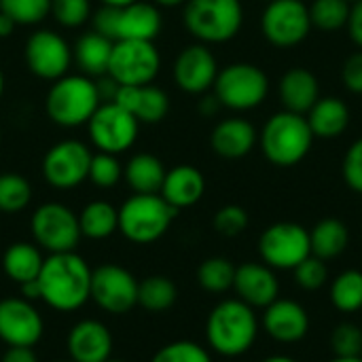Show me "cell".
<instances>
[{
  "instance_id": "cell-44",
  "label": "cell",
  "mask_w": 362,
  "mask_h": 362,
  "mask_svg": "<svg viewBox=\"0 0 362 362\" xmlns=\"http://www.w3.org/2000/svg\"><path fill=\"white\" fill-rule=\"evenodd\" d=\"M341 174L346 185L362 195V138H358L346 153L341 163Z\"/></svg>"
},
{
  "instance_id": "cell-19",
  "label": "cell",
  "mask_w": 362,
  "mask_h": 362,
  "mask_svg": "<svg viewBox=\"0 0 362 362\" xmlns=\"http://www.w3.org/2000/svg\"><path fill=\"white\" fill-rule=\"evenodd\" d=\"M263 329L278 344H299L310 333V314L299 301L278 297L265 308Z\"/></svg>"
},
{
  "instance_id": "cell-54",
  "label": "cell",
  "mask_w": 362,
  "mask_h": 362,
  "mask_svg": "<svg viewBox=\"0 0 362 362\" xmlns=\"http://www.w3.org/2000/svg\"><path fill=\"white\" fill-rule=\"evenodd\" d=\"M2 93H4V74L0 70V98H2Z\"/></svg>"
},
{
  "instance_id": "cell-12",
  "label": "cell",
  "mask_w": 362,
  "mask_h": 362,
  "mask_svg": "<svg viewBox=\"0 0 362 362\" xmlns=\"http://www.w3.org/2000/svg\"><path fill=\"white\" fill-rule=\"evenodd\" d=\"M261 30L274 47H297L312 30L310 6H305L303 0H272L263 11Z\"/></svg>"
},
{
  "instance_id": "cell-60",
  "label": "cell",
  "mask_w": 362,
  "mask_h": 362,
  "mask_svg": "<svg viewBox=\"0 0 362 362\" xmlns=\"http://www.w3.org/2000/svg\"><path fill=\"white\" fill-rule=\"evenodd\" d=\"M361 356H362V354H361Z\"/></svg>"
},
{
  "instance_id": "cell-33",
  "label": "cell",
  "mask_w": 362,
  "mask_h": 362,
  "mask_svg": "<svg viewBox=\"0 0 362 362\" xmlns=\"http://www.w3.org/2000/svg\"><path fill=\"white\" fill-rule=\"evenodd\" d=\"M331 301L344 314H354L362 310V272L346 269L331 284Z\"/></svg>"
},
{
  "instance_id": "cell-28",
  "label": "cell",
  "mask_w": 362,
  "mask_h": 362,
  "mask_svg": "<svg viewBox=\"0 0 362 362\" xmlns=\"http://www.w3.org/2000/svg\"><path fill=\"white\" fill-rule=\"evenodd\" d=\"M42 261L45 259H42L38 246H34L30 242H15L4 250L2 269L8 280H13L15 284L21 286L25 282H32L38 278Z\"/></svg>"
},
{
  "instance_id": "cell-48",
  "label": "cell",
  "mask_w": 362,
  "mask_h": 362,
  "mask_svg": "<svg viewBox=\"0 0 362 362\" xmlns=\"http://www.w3.org/2000/svg\"><path fill=\"white\" fill-rule=\"evenodd\" d=\"M218 108H221V102H218V98H216L214 93L204 95V100L199 102V112H202V115H206V117L216 115V112H218Z\"/></svg>"
},
{
  "instance_id": "cell-52",
  "label": "cell",
  "mask_w": 362,
  "mask_h": 362,
  "mask_svg": "<svg viewBox=\"0 0 362 362\" xmlns=\"http://www.w3.org/2000/svg\"><path fill=\"white\" fill-rule=\"evenodd\" d=\"M329 362H362V356H335Z\"/></svg>"
},
{
  "instance_id": "cell-10",
  "label": "cell",
  "mask_w": 362,
  "mask_h": 362,
  "mask_svg": "<svg viewBox=\"0 0 362 362\" xmlns=\"http://www.w3.org/2000/svg\"><path fill=\"white\" fill-rule=\"evenodd\" d=\"M30 231L36 246L45 248L49 255L72 252L81 242L78 216L64 204H42L34 210L30 221Z\"/></svg>"
},
{
  "instance_id": "cell-9",
  "label": "cell",
  "mask_w": 362,
  "mask_h": 362,
  "mask_svg": "<svg viewBox=\"0 0 362 362\" xmlns=\"http://www.w3.org/2000/svg\"><path fill=\"white\" fill-rule=\"evenodd\" d=\"M259 255L272 269L293 272L312 255L310 231L291 221L274 223L259 238Z\"/></svg>"
},
{
  "instance_id": "cell-4",
  "label": "cell",
  "mask_w": 362,
  "mask_h": 362,
  "mask_svg": "<svg viewBox=\"0 0 362 362\" xmlns=\"http://www.w3.org/2000/svg\"><path fill=\"white\" fill-rule=\"evenodd\" d=\"M100 104L102 98L98 83L85 74H64L53 81L45 100L49 119L62 127H78L89 123Z\"/></svg>"
},
{
  "instance_id": "cell-53",
  "label": "cell",
  "mask_w": 362,
  "mask_h": 362,
  "mask_svg": "<svg viewBox=\"0 0 362 362\" xmlns=\"http://www.w3.org/2000/svg\"><path fill=\"white\" fill-rule=\"evenodd\" d=\"M157 4H161V6H178V4H182L185 0H155Z\"/></svg>"
},
{
  "instance_id": "cell-22",
  "label": "cell",
  "mask_w": 362,
  "mask_h": 362,
  "mask_svg": "<svg viewBox=\"0 0 362 362\" xmlns=\"http://www.w3.org/2000/svg\"><path fill=\"white\" fill-rule=\"evenodd\" d=\"M72 362H104L112 354V335L100 320L76 322L66 339Z\"/></svg>"
},
{
  "instance_id": "cell-17",
  "label": "cell",
  "mask_w": 362,
  "mask_h": 362,
  "mask_svg": "<svg viewBox=\"0 0 362 362\" xmlns=\"http://www.w3.org/2000/svg\"><path fill=\"white\" fill-rule=\"evenodd\" d=\"M25 64L32 74L45 81H57L68 72L72 62V49L64 36L51 30H38L25 40Z\"/></svg>"
},
{
  "instance_id": "cell-46",
  "label": "cell",
  "mask_w": 362,
  "mask_h": 362,
  "mask_svg": "<svg viewBox=\"0 0 362 362\" xmlns=\"http://www.w3.org/2000/svg\"><path fill=\"white\" fill-rule=\"evenodd\" d=\"M348 32L354 45L362 49V0L350 4V17H348Z\"/></svg>"
},
{
  "instance_id": "cell-16",
  "label": "cell",
  "mask_w": 362,
  "mask_h": 362,
  "mask_svg": "<svg viewBox=\"0 0 362 362\" xmlns=\"http://www.w3.org/2000/svg\"><path fill=\"white\" fill-rule=\"evenodd\" d=\"M45 333L40 312L23 297L0 301V339L8 348H34Z\"/></svg>"
},
{
  "instance_id": "cell-3",
  "label": "cell",
  "mask_w": 362,
  "mask_h": 362,
  "mask_svg": "<svg viewBox=\"0 0 362 362\" xmlns=\"http://www.w3.org/2000/svg\"><path fill=\"white\" fill-rule=\"evenodd\" d=\"M314 144V132L305 115L280 110L267 119L261 132V148L269 163L293 168L301 163Z\"/></svg>"
},
{
  "instance_id": "cell-14",
  "label": "cell",
  "mask_w": 362,
  "mask_h": 362,
  "mask_svg": "<svg viewBox=\"0 0 362 362\" xmlns=\"http://www.w3.org/2000/svg\"><path fill=\"white\" fill-rule=\"evenodd\" d=\"M87 127L91 142L100 148V153L119 155L136 142L140 123L119 104L102 102L91 115Z\"/></svg>"
},
{
  "instance_id": "cell-45",
  "label": "cell",
  "mask_w": 362,
  "mask_h": 362,
  "mask_svg": "<svg viewBox=\"0 0 362 362\" xmlns=\"http://www.w3.org/2000/svg\"><path fill=\"white\" fill-rule=\"evenodd\" d=\"M341 81L348 91L362 95V49L352 53L341 66Z\"/></svg>"
},
{
  "instance_id": "cell-37",
  "label": "cell",
  "mask_w": 362,
  "mask_h": 362,
  "mask_svg": "<svg viewBox=\"0 0 362 362\" xmlns=\"http://www.w3.org/2000/svg\"><path fill=\"white\" fill-rule=\"evenodd\" d=\"M0 11L17 25H34L51 13V0H0Z\"/></svg>"
},
{
  "instance_id": "cell-30",
  "label": "cell",
  "mask_w": 362,
  "mask_h": 362,
  "mask_svg": "<svg viewBox=\"0 0 362 362\" xmlns=\"http://www.w3.org/2000/svg\"><path fill=\"white\" fill-rule=\"evenodd\" d=\"M310 242L314 257L322 261H333L339 255H344L350 244L348 225L339 218H322L310 231Z\"/></svg>"
},
{
  "instance_id": "cell-59",
  "label": "cell",
  "mask_w": 362,
  "mask_h": 362,
  "mask_svg": "<svg viewBox=\"0 0 362 362\" xmlns=\"http://www.w3.org/2000/svg\"><path fill=\"white\" fill-rule=\"evenodd\" d=\"M0 138H2V134H0Z\"/></svg>"
},
{
  "instance_id": "cell-26",
  "label": "cell",
  "mask_w": 362,
  "mask_h": 362,
  "mask_svg": "<svg viewBox=\"0 0 362 362\" xmlns=\"http://www.w3.org/2000/svg\"><path fill=\"white\" fill-rule=\"evenodd\" d=\"M305 117L314 132V138H320V140L339 138L350 125V108L341 98H335V95L320 98Z\"/></svg>"
},
{
  "instance_id": "cell-18",
  "label": "cell",
  "mask_w": 362,
  "mask_h": 362,
  "mask_svg": "<svg viewBox=\"0 0 362 362\" xmlns=\"http://www.w3.org/2000/svg\"><path fill=\"white\" fill-rule=\"evenodd\" d=\"M218 76V64L214 53L204 45L185 47L174 62V81L176 85L193 95H202L214 87Z\"/></svg>"
},
{
  "instance_id": "cell-47",
  "label": "cell",
  "mask_w": 362,
  "mask_h": 362,
  "mask_svg": "<svg viewBox=\"0 0 362 362\" xmlns=\"http://www.w3.org/2000/svg\"><path fill=\"white\" fill-rule=\"evenodd\" d=\"M2 362H38V356L32 348H8L2 356Z\"/></svg>"
},
{
  "instance_id": "cell-35",
  "label": "cell",
  "mask_w": 362,
  "mask_h": 362,
  "mask_svg": "<svg viewBox=\"0 0 362 362\" xmlns=\"http://www.w3.org/2000/svg\"><path fill=\"white\" fill-rule=\"evenodd\" d=\"M350 2L348 0H314L310 6L312 25L322 32H337L348 25Z\"/></svg>"
},
{
  "instance_id": "cell-40",
  "label": "cell",
  "mask_w": 362,
  "mask_h": 362,
  "mask_svg": "<svg viewBox=\"0 0 362 362\" xmlns=\"http://www.w3.org/2000/svg\"><path fill=\"white\" fill-rule=\"evenodd\" d=\"M295 282L303 288V291H320L327 282H329V267L327 261L310 255L303 263H299L295 269Z\"/></svg>"
},
{
  "instance_id": "cell-15",
  "label": "cell",
  "mask_w": 362,
  "mask_h": 362,
  "mask_svg": "<svg viewBox=\"0 0 362 362\" xmlns=\"http://www.w3.org/2000/svg\"><path fill=\"white\" fill-rule=\"evenodd\" d=\"M89 163L91 151L83 142L64 140L47 151L42 159V176L51 187L68 191L87 180Z\"/></svg>"
},
{
  "instance_id": "cell-8",
  "label": "cell",
  "mask_w": 362,
  "mask_h": 362,
  "mask_svg": "<svg viewBox=\"0 0 362 362\" xmlns=\"http://www.w3.org/2000/svg\"><path fill=\"white\" fill-rule=\"evenodd\" d=\"M212 89L221 106L242 112L252 110L265 102L269 93V78L259 66L235 62L218 70Z\"/></svg>"
},
{
  "instance_id": "cell-36",
  "label": "cell",
  "mask_w": 362,
  "mask_h": 362,
  "mask_svg": "<svg viewBox=\"0 0 362 362\" xmlns=\"http://www.w3.org/2000/svg\"><path fill=\"white\" fill-rule=\"evenodd\" d=\"M32 187L21 174H2L0 176V212L15 214L30 206Z\"/></svg>"
},
{
  "instance_id": "cell-31",
  "label": "cell",
  "mask_w": 362,
  "mask_h": 362,
  "mask_svg": "<svg viewBox=\"0 0 362 362\" xmlns=\"http://www.w3.org/2000/svg\"><path fill=\"white\" fill-rule=\"evenodd\" d=\"M81 235L89 240H106L119 229V210L102 199L87 204L78 214Z\"/></svg>"
},
{
  "instance_id": "cell-25",
  "label": "cell",
  "mask_w": 362,
  "mask_h": 362,
  "mask_svg": "<svg viewBox=\"0 0 362 362\" xmlns=\"http://www.w3.org/2000/svg\"><path fill=\"white\" fill-rule=\"evenodd\" d=\"M257 129L246 119H225L221 121L210 136L214 153L223 159H242L257 144Z\"/></svg>"
},
{
  "instance_id": "cell-55",
  "label": "cell",
  "mask_w": 362,
  "mask_h": 362,
  "mask_svg": "<svg viewBox=\"0 0 362 362\" xmlns=\"http://www.w3.org/2000/svg\"><path fill=\"white\" fill-rule=\"evenodd\" d=\"M104 362H127V361H117V358H108V361Z\"/></svg>"
},
{
  "instance_id": "cell-42",
  "label": "cell",
  "mask_w": 362,
  "mask_h": 362,
  "mask_svg": "<svg viewBox=\"0 0 362 362\" xmlns=\"http://www.w3.org/2000/svg\"><path fill=\"white\" fill-rule=\"evenodd\" d=\"M51 13L64 28H78L89 19V0H51Z\"/></svg>"
},
{
  "instance_id": "cell-49",
  "label": "cell",
  "mask_w": 362,
  "mask_h": 362,
  "mask_svg": "<svg viewBox=\"0 0 362 362\" xmlns=\"http://www.w3.org/2000/svg\"><path fill=\"white\" fill-rule=\"evenodd\" d=\"M15 25H17V23H15L6 13L0 11V38H8V36L13 34Z\"/></svg>"
},
{
  "instance_id": "cell-27",
  "label": "cell",
  "mask_w": 362,
  "mask_h": 362,
  "mask_svg": "<svg viewBox=\"0 0 362 362\" xmlns=\"http://www.w3.org/2000/svg\"><path fill=\"white\" fill-rule=\"evenodd\" d=\"M112 45L115 42L108 40L106 36L98 32H87L76 40L72 57L85 76H104L108 72Z\"/></svg>"
},
{
  "instance_id": "cell-5",
  "label": "cell",
  "mask_w": 362,
  "mask_h": 362,
  "mask_svg": "<svg viewBox=\"0 0 362 362\" xmlns=\"http://www.w3.org/2000/svg\"><path fill=\"white\" fill-rule=\"evenodd\" d=\"M176 214L159 193H134L119 208V231L134 244H153L165 235Z\"/></svg>"
},
{
  "instance_id": "cell-56",
  "label": "cell",
  "mask_w": 362,
  "mask_h": 362,
  "mask_svg": "<svg viewBox=\"0 0 362 362\" xmlns=\"http://www.w3.org/2000/svg\"><path fill=\"white\" fill-rule=\"evenodd\" d=\"M55 362H72V361H55Z\"/></svg>"
},
{
  "instance_id": "cell-24",
  "label": "cell",
  "mask_w": 362,
  "mask_h": 362,
  "mask_svg": "<svg viewBox=\"0 0 362 362\" xmlns=\"http://www.w3.org/2000/svg\"><path fill=\"white\" fill-rule=\"evenodd\" d=\"M280 100L284 110L308 115L310 108L320 100V83L318 76L308 68H291L280 78Z\"/></svg>"
},
{
  "instance_id": "cell-13",
  "label": "cell",
  "mask_w": 362,
  "mask_h": 362,
  "mask_svg": "<svg viewBox=\"0 0 362 362\" xmlns=\"http://www.w3.org/2000/svg\"><path fill=\"white\" fill-rule=\"evenodd\" d=\"M89 299L112 316H123L138 305V280L121 265H100L91 269Z\"/></svg>"
},
{
  "instance_id": "cell-43",
  "label": "cell",
  "mask_w": 362,
  "mask_h": 362,
  "mask_svg": "<svg viewBox=\"0 0 362 362\" xmlns=\"http://www.w3.org/2000/svg\"><path fill=\"white\" fill-rule=\"evenodd\" d=\"M246 227H248V212L242 206L229 204V206H223L214 214V229H216V233H221L225 238H235V235L244 233Z\"/></svg>"
},
{
  "instance_id": "cell-38",
  "label": "cell",
  "mask_w": 362,
  "mask_h": 362,
  "mask_svg": "<svg viewBox=\"0 0 362 362\" xmlns=\"http://www.w3.org/2000/svg\"><path fill=\"white\" fill-rule=\"evenodd\" d=\"M151 362H212V356L204 346L180 339L159 348Z\"/></svg>"
},
{
  "instance_id": "cell-51",
  "label": "cell",
  "mask_w": 362,
  "mask_h": 362,
  "mask_svg": "<svg viewBox=\"0 0 362 362\" xmlns=\"http://www.w3.org/2000/svg\"><path fill=\"white\" fill-rule=\"evenodd\" d=\"M132 2H136V0H102V4H106V6H127Z\"/></svg>"
},
{
  "instance_id": "cell-2",
  "label": "cell",
  "mask_w": 362,
  "mask_h": 362,
  "mask_svg": "<svg viewBox=\"0 0 362 362\" xmlns=\"http://www.w3.org/2000/svg\"><path fill=\"white\" fill-rule=\"evenodd\" d=\"M259 337V318L255 308L240 299H225L212 308L206 320L208 346L227 358L246 354Z\"/></svg>"
},
{
  "instance_id": "cell-41",
  "label": "cell",
  "mask_w": 362,
  "mask_h": 362,
  "mask_svg": "<svg viewBox=\"0 0 362 362\" xmlns=\"http://www.w3.org/2000/svg\"><path fill=\"white\" fill-rule=\"evenodd\" d=\"M331 350L335 356H361L362 329L354 322H341L331 333Z\"/></svg>"
},
{
  "instance_id": "cell-50",
  "label": "cell",
  "mask_w": 362,
  "mask_h": 362,
  "mask_svg": "<svg viewBox=\"0 0 362 362\" xmlns=\"http://www.w3.org/2000/svg\"><path fill=\"white\" fill-rule=\"evenodd\" d=\"M261 362H299L295 361L293 356H286V354H274V356H267L265 361Z\"/></svg>"
},
{
  "instance_id": "cell-32",
  "label": "cell",
  "mask_w": 362,
  "mask_h": 362,
  "mask_svg": "<svg viewBox=\"0 0 362 362\" xmlns=\"http://www.w3.org/2000/svg\"><path fill=\"white\" fill-rule=\"evenodd\" d=\"M178 299L176 284L165 276H148L138 282V305L151 314L168 312Z\"/></svg>"
},
{
  "instance_id": "cell-11",
  "label": "cell",
  "mask_w": 362,
  "mask_h": 362,
  "mask_svg": "<svg viewBox=\"0 0 362 362\" xmlns=\"http://www.w3.org/2000/svg\"><path fill=\"white\" fill-rule=\"evenodd\" d=\"M159 70L161 55L151 40H117L106 74L119 85H151Z\"/></svg>"
},
{
  "instance_id": "cell-57",
  "label": "cell",
  "mask_w": 362,
  "mask_h": 362,
  "mask_svg": "<svg viewBox=\"0 0 362 362\" xmlns=\"http://www.w3.org/2000/svg\"><path fill=\"white\" fill-rule=\"evenodd\" d=\"M348 2H350V4H352V2H356V0H348Z\"/></svg>"
},
{
  "instance_id": "cell-39",
  "label": "cell",
  "mask_w": 362,
  "mask_h": 362,
  "mask_svg": "<svg viewBox=\"0 0 362 362\" xmlns=\"http://www.w3.org/2000/svg\"><path fill=\"white\" fill-rule=\"evenodd\" d=\"M123 176V168L119 163V159L110 153H98L91 155V163H89V180L98 187V189H112Z\"/></svg>"
},
{
  "instance_id": "cell-29",
  "label": "cell",
  "mask_w": 362,
  "mask_h": 362,
  "mask_svg": "<svg viewBox=\"0 0 362 362\" xmlns=\"http://www.w3.org/2000/svg\"><path fill=\"white\" fill-rule=\"evenodd\" d=\"M165 172L168 170L163 168L161 159H157L155 155H148V153L134 155L127 161V165L123 168V176H125V182L129 185V189L134 193H144V195L161 191Z\"/></svg>"
},
{
  "instance_id": "cell-1",
  "label": "cell",
  "mask_w": 362,
  "mask_h": 362,
  "mask_svg": "<svg viewBox=\"0 0 362 362\" xmlns=\"http://www.w3.org/2000/svg\"><path fill=\"white\" fill-rule=\"evenodd\" d=\"M40 301L55 312H76L89 301L91 269L83 257L72 252H55L42 261L36 278Z\"/></svg>"
},
{
  "instance_id": "cell-34",
  "label": "cell",
  "mask_w": 362,
  "mask_h": 362,
  "mask_svg": "<svg viewBox=\"0 0 362 362\" xmlns=\"http://www.w3.org/2000/svg\"><path fill=\"white\" fill-rule=\"evenodd\" d=\"M233 278H235V267L225 257H210L197 269L199 286L214 295H221L233 288Z\"/></svg>"
},
{
  "instance_id": "cell-7",
  "label": "cell",
  "mask_w": 362,
  "mask_h": 362,
  "mask_svg": "<svg viewBox=\"0 0 362 362\" xmlns=\"http://www.w3.org/2000/svg\"><path fill=\"white\" fill-rule=\"evenodd\" d=\"M244 23L240 0H189L185 6L187 30L204 45L227 42L238 36Z\"/></svg>"
},
{
  "instance_id": "cell-21",
  "label": "cell",
  "mask_w": 362,
  "mask_h": 362,
  "mask_svg": "<svg viewBox=\"0 0 362 362\" xmlns=\"http://www.w3.org/2000/svg\"><path fill=\"white\" fill-rule=\"evenodd\" d=\"M138 123H159L170 112V98L155 85H119L112 100Z\"/></svg>"
},
{
  "instance_id": "cell-58",
  "label": "cell",
  "mask_w": 362,
  "mask_h": 362,
  "mask_svg": "<svg viewBox=\"0 0 362 362\" xmlns=\"http://www.w3.org/2000/svg\"><path fill=\"white\" fill-rule=\"evenodd\" d=\"M265 2H272V0H265Z\"/></svg>"
},
{
  "instance_id": "cell-23",
  "label": "cell",
  "mask_w": 362,
  "mask_h": 362,
  "mask_svg": "<svg viewBox=\"0 0 362 362\" xmlns=\"http://www.w3.org/2000/svg\"><path fill=\"white\" fill-rule=\"evenodd\" d=\"M206 193V178L193 165H176L165 172L159 195L176 210L195 206Z\"/></svg>"
},
{
  "instance_id": "cell-20",
  "label": "cell",
  "mask_w": 362,
  "mask_h": 362,
  "mask_svg": "<svg viewBox=\"0 0 362 362\" xmlns=\"http://www.w3.org/2000/svg\"><path fill=\"white\" fill-rule=\"evenodd\" d=\"M233 291L240 301L250 308H267L280 297V280L276 269L265 263H244L235 267Z\"/></svg>"
},
{
  "instance_id": "cell-6",
  "label": "cell",
  "mask_w": 362,
  "mask_h": 362,
  "mask_svg": "<svg viewBox=\"0 0 362 362\" xmlns=\"http://www.w3.org/2000/svg\"><path fill=\"white\" fill-rule=\"evenodd\" d=\"M93 32L108 40H155L161 32V13L155 4L136 0L127 6H102L93 15Z\"/></svg>"
}]
</instances>
